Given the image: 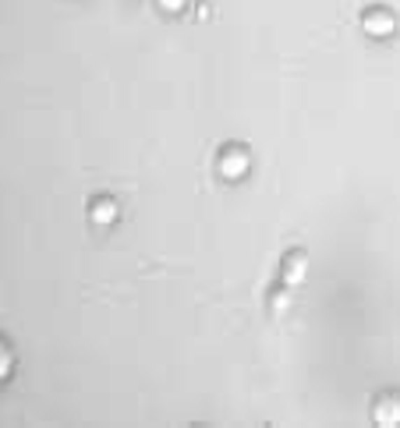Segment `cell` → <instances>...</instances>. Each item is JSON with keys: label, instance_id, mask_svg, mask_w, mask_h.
Here are the masks:
<instances>
[{"label": "cell", "instance_id": "7", "mask_svg": "<svg viewBox=\"0 0 400 428\" xmlns=\"http://www.w3.org/2000/svg\"><path fill=\"white\" fill-rule=\"evenodd\" d=\"M159 4H163L166 11H181V8H185V0H159Z\"/></svg>", "mask_w": 400, "mask_h": 428}, {"label": "cell", "instance_id": "2", "mask_svg": "<svg viewBox=\"0 0 400 428\" xmlns=\"http://www.w3.org/2000/svg\"><path fill=\"white\" fill-rule=\"evenodd\" d=\"M245 167H248L245 152H227V156H223V163H220V170H223L227 177H241V174H245Z\"/></svg>", "mask_w": 400, "mask_h": 428}, {"label": "cell", "instance_id": "6", "mask_svg": "<svg viewBox=\"0 0 400 428\" xmlns=\"http://www.w3.org/2000/svg\"><path fill=\"white\" fill-rule=\"evenodd\" d=\"M301 265H305L301 258H294V262H291V276H294V280H301V276H305V270H301Z\"/></svg>", "mask_w": 400, "mask_h": 428}, {"label": "cell", "instance_id": "4", "mask_svg": "<svg viewBox=\"0 0 400 428\" xmlns=\"http://www.w3.org/2000/svg\"><path fill=\"white\" fill-rule=\"evenodd\" d=\"M92 216H96V223H110V220H113V205H106V202H103V205H96Z\"/></svg>", "mask_w": 400, "mask_h": 428}, {"label": "cell", "instance_id": "5", "mask_svg": "<svg viewBox=\"0 0 400 428\" xmlns=\"http://www.w3.org/2000/svg\"><path fill=\"white\" fill-rule=\"evenodd\" d=\"M8 368H11V357H8V350H4V347H0V379L8 376Z\"/></svg>", "mask_w": 400, "mask_h": 428}, {"label": "cell", "instance_id": "1", "mask_svg": "<svg viewBox=\"0 0 400 428\" xmlns=\"http://www.w3.org/2000/svg\"><path fill=\"white\" fill-rule=\"evenodd\" d=\"M365 29H369L372 36H390V32H393V15L376 11V15H369V18H365Z\"/></svg>", "mask_w": 400, "mask_h": 428}, {"label": "cell", "instance_id": "3", "mask_svg": "<svg viewBox=\"0 0 400 428\" xmlns=\"http://www.w3.org/2000/svg\"><path fill=\"white\" fill-rule=\"evenodd\" d=\"M376 421L379 425H400V400H383L376 407Z\"/></svg>", "mask_w": 400, "mask_h": 428}]
</instances>
